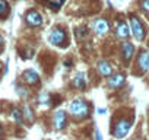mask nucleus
<instances>
[{
  "instance_id": "nucleus-1",
  "label": "nucleus",
  "mask_w": 149,
  "mask_h": 140,
  "mask_svg": "<svg viewBox=\"0 0 149 140\" xmlns=\"http://www.w3.org/2000/svg\"><path fill=\"white\" fill-rule=\"evenodd\" d=\"M69 110H70V114L74 115V117H79V118H84L89 114V105L84 101V99H74L70 102L69 105Z\"/></svg>"
},
{
  "instance_id": "nucleus-2",
  "label": "nucleus",
  "mask_w": 149,
  "mask_h": 140,
  "mask_svg": "<svg viewBox=\"0 0 149 140\" xmlns=\"http://www.w3.org/2000/svg\"><path fill=\"white\" fill-rule=\"evenodd\" d=\"M130 29L133 32V37L137 40V41H142L145 38V26L143 24L140 22V19L134 15L130 16Z\"/></svg>"
},
{
  "instance_id": "nucleus-3",
  "label": "nucleus",
  "mask_w": 149,
  "mask_h": 140,
  "mask_svg": "<svg viewBox=\"0 0 149 140\" xmlns=\"http://www.w3.org/2000/svg\"><path fill=\"white\" fill-rule=\"evenodd\" d=\"M130 127H132L130 121H127V120H120V121L116 124V127H114V131H113L114 137H116V139H123V137H126V136L129 134V131H130Z\"/></svg>"
},
{
  "instance_id": "nucleus-4",
  "label": "nucleus",
  "mask_w": 149,
  "mask_h": 140,
  "mask_svg": "<svg viewBox=\"0 0 149 140\" xmlns=\"http://www.w3.org/2000/svg\"><path fill=\"white\" fill-rule=\"evenodd\" d=\"M48 41L53 45H61V44H64L66 42V34H64V31L60 29V28L51 29L50 34H48Z\"/></svg>"
},
{
  "instance_id": "nucleus-5",
  "label": "nucleus",
  "mask_w": 149,
  "mask_h": 140,
  "mask_svg": "<svg viewBox=\"0 0 149 140\" xmlns=\"http://www.w3.org/2000/svg\"><path fill=\"white\" fill-rule=\"evenodd\" d=\"M92 28H94V32H95L97 35L102 37V35H105V34L108 32V29H110V24H108L107 19L101 18V19H97V21L94 22Z\"/></svg>"
},
{
  "instance_id": "nucleus-6",
  "label": "nucleus",
  "mask_w": 149,
  "mask_h": 140,
  "mask_svg": "<svg viewBox=\"0 0 149 140\" xmlns=\"http://www.w3.org/2000/svg\"><path fill=\"white\" fill-rule=\"evenodd\" d=\"M137 67L142 72H149V51L142 50L137 55Z\"/></svg>"
},
{
  "instance_id": "nucleus-7",
  "label": "nucleus",
  "mask_w": 149,
  "mask_h": 140,
  "mask_svg": "<svg viewBox=\"0 0 149 140\" xmlns=\"http://www.w3.org/2000/svg\"><path fill=\"white\" fill-rule=\"evenodd\" d=\"M64 125H66V112L61 111V110H58L53 115V127L56 130H61Z\"/></svg>"
},
{
  "instance_id": "nucleus-8",
  "label": "nucleus",
  "mask_w": 149,
  "mask_h": 140,
  "mask_svg": "<svg viewBox=\"0 0 149 140\" xmlns=\"http://www.w3.org/2000/svg\"><path fill=\"white\" fill-rule=\"evenodd\" d=\"M25 21H26V24H28L29 26H40V25L42 24L41 15H40L38 12H35V10H29V12L26 13V16H25Z\"/></svg>"
},
{
  "instance_id": "nucleus-9",
  "label": "nucleus",
  "mask_w": 149,
  "mask_h": 140,
  "mask_svg": "<svg viewBox=\"0 0 149 140\" xmlns=\"http://www.w3.org/2000/svg\"><path fill=\"white\" fill-rule=\"evenodd\" d=\"M22 80L25 83H28V85H37L40 82V76H38V73L35 72V70L29 69V70H26V72H24Z\"/></svg>"
},
{
  "instance_id": "nucleus-10",
  "label": "nucleus",
  "mask_w": 149,
  "mask_h": 140,
  "mask_svg": "<svg viewBox=\"0 0 149 140\" xmlns=\"http://www.w3.org/2000/svg\"><path fill=\"white\" fill-rule=\"evenodd\" d=\"M126 82V78L123 73H117V75H113L110 79H108V86L113 88V89H117V88H121Z\"/></svg>"
},
{
  "instance_id": "nucleus-11",
  "label": "nucleus",
  "mask_w": 149,
  "mask_h": 140,
  "mask_svg": "<svg viewBox=\"0 0 149 140\" xmlns=\"http://www.w3.org/2000/svg\"><path fill=\"white\" fill-rule=\"evenodd\" d=\"M116 35H117L118 38H127V37L130 35V26H129L126 22L120 21V22L116 25Z\"/></svg>"
},
{
  "instance_id": "nucleus-12",
  "label": "nucleus",
  "mask_w": 149,
  "mask_h": 140,
  "mask_svg": "<svg viewBox=\"0 0 149 140\" xmlns=\"http://www.w3.org/2000/svg\"><path fill=\"white\" fill-rule=\"evenodd\" d=\"M98 72H100V75H102V76H110V75L113 73V67H111V64H110L108 61L101 60V61L98 63Z\"/></svg>"
},
{
  "instance_id": "nucleus-13",
  "label": "nucleus",
  "mask_w": 149,
  "mask_h": 140,
  "mask_svg": "<svg viewBox=\"0 0 149 140\" xmlns=\"http://www.w3.org/2000/svg\"><path fill=\"white\" fill-rule=\"evenodd\" d=\"M121 53H123L124 60L129 61V60L133 57V53H134V47H133V44H130V42H123V44H121Z\"/></svg>"
},
{
  "instance_id": "nucleus-14",
  "label": "nucleus",
  "mask_w": 149,
  "mask_h": 140,
  "mask_svg": "<svg viewBox=\"0 0 149 140\" xmlns=\"http://www.w3.org/2000/svg\"><path fill=\"white\" fill-rule=\"evenodd\" d=\"M73 86L74 88H79V89L86 88V79H85V75L84 73H78L76 75V78L73 79Z\"/></svg>"
},
{
  "instance_id": "nucleus-15",
  "label": "nucleus",
  "mask_w": 149,
  "mask_h": 140,
  "mask_svg": "<svg viewBox=\"0 0 149 140\" xmlns=\"http://www.w3.org/2000/svg\"><path fill=\"white\" fill-rule=\"evenodd\" d=\"M47 6L50 8V9H53V10H58L61 6H63V3H64V0H47Z\"/></svg>"
},
{
  "instance_id": "nucleus-16",
  "label": "nucleus",
  "mask_w": 149,
  "mask_h": 140,
  "mask_svg": "<svg viewBox=\"0 0 149 140\" xmlns=\"http://www.w3.org/2000/svg\"><path fill=\"white\" fill-rule=\"evenodd\" d=\"M38 102H40V105H42V107H50V105H51V96H50L48 94H41V95L38 96Z\"/></svg>"
},
{
  "instance_id": "nucleus-17",
  "label": "nucleus",
  "mask_w": 149,
  "mask_h": 140,
  "mask_svg": "<svg viewBox=\"0 0 149 140\" xmlns=\"http://www.w3.org/2000/svg\"><path fill=\"white\" fill-rule=\"evenodd\" d=\"M8 13H9V5H8V2H6V0H0V16L5 18V16H8Z\"/></svg>"
},
{
  "instance_id": "nucleus-18",
  "label": "nucleus",
  "mask_w": 149,
  "mask_h": 140,
  "mask_svg": "<svg viewBox=\"0 0 149 140\" xmlns=\"http://www.w3.org/2000/svg\"><path fill=\"white\" fill-rule=\"evenodd\" d=\"M12 118L16 121V123H21L22 121V112L19 111V110H12Z\"/></svg>"
},
{
  "instance_id": "nucleus-19",
  "label": "nucleus",
  "mask_w": 149,
  "mask_h": 140,
  "mask_svg": "<svg viewBox=\"0 0 149 140\" xmlns=\"http://www.w3.org/2000/svg\"><path fill=\"white\" fill-rule=\"evenodd\" d=\"M140 9L146 15H149V0H142V2H140Z\"/></svg>"
},
{
  "instance_id": "nucleus-20",
  "label": "nucleus",
  "mask_w": 149,
  "mask_h": 140,
  "mask_svg": "<svg viewBox=\"0 0 149 140\" xmlns=\"http://www.w3.org/2000/svg\"><path fill=\"white\" fill-rule=\"evenodd\" d=\"M24 117H26L29 121L32 120V112H31V110H29L28 107H25V108H24Z\"/></svg>"
},
{
  "instance_id": "nucleus-21",
  "label": "nucleus",
  "mask_w": 149,
  "mask_h": 140,
  "mask_svg": "<svg viewBox=\"0 0 149 140\" xmlns=\"http://www.w3.org/2000/svg\"><path fill=\"white\" fill-rule=\"evenodd\" d=\"M16 91L19 92V95H21V96H26V95H28V91H26L25 88H18Z\"/></svg>"
},
{
  "instance_id": "nucleus-22",
  "label": "nucleus",
  "mask_w": 149,
  "mask_h": 140,
  "mask_svg": "<svg viewBox=\"0 0 149 140\" xmlns=\"http://www.w3.org/2000/svg\"><path fill=\"white\" fill-rule=\"evenodd\" d=\"M95 140H102V136H101V133H100L98 128L95 130Z\"/></svg>"
},
{
  "instance_id": "nucleus-23",
  "label": "nucleus",
  "mask_w": 149,
  "mask_h": 140,
  "mask_svg": "<svg viewBox=\"0 0 149 140\" xmlns=\"http://www.w3.org/2000/svg\"><path fill=\"white\" fill-rule=\"evenodd\" d=\"M107 112V110H104V108H100L98 110V114H105Z\"/></svg>"
},
{
  "instance_id": "nucleus-24",
  "label": "nucleus",
  "mask_w": 149,
  "mask_h": 140,
  "mask_svg": "<svg viewBox=\"0 0 149 140\" xmlns=\"http://www.w3.org/2000/svg\"><path fill=\"white\" fill-rule=\"evenodd\" d=\"M3 44V38H2V35H0V45Z\"/></svg>"
},
{
  "instance_id": "nucleus-25",
  "label": "nucleus",
  "mask_w": 149,
  "mask_h": 140,
  "mask_svg": "<svg viewBox=\"0 0 149 140\" xmlns=\"http://www.w3.org/2000/svg\"><path fill=\"white\" fill-rule=\"evenodd\" d=\"M0 131H2V127H0Z\"/></svg>"
},
{
  "instance_id": "nucleus-26",
  "label": "nucleus",
  "mask_w": 149,
  "mask_h": 140,
  "mask_svg": "<svg viewBox=\"0 0 149 140\" xmlns=\"http://www.w3.org/2000/svg\"><path fill=\"white\" fill-rule=\"evenodd\" d=\"M148 51H149V50H148Z\"/></svg>"
}]
</instances>
